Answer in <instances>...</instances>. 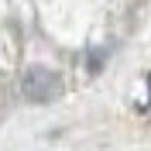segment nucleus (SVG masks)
I'll return each instance as SVG.
<instances>
[{"mask_svg": "<svg viewBox=\"0 0 151 151\" xmlns=\"http://www.w3.org/2000/svg\"><path fill=\"white\" fill-rule=\"evenodd\" d=\"M21 93L31 103H48V100H55L62 93V79H58V72H52L45 65H31L21 76Z\"/></svg>", "mask_w": 151, "mask_h": 151, "instance_id": "f257e3e1", "label": "nucleus"}]
</instances>
